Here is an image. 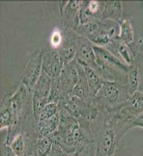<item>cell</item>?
Segmentation results:
<instances>
[{"instance_id": "cell-25", "label": "cell", "mask_w": 143, "mask_h": 156, "mask_svg": "<svg viewBox=\"0 0 143 156\" xmlns=\"http://www.w3.org/2000/svg\"><path fill=\"white\" fill-rule=\"evenodd\" d=\"M134 127H139L143 129V114L138 115L135 119H133L130 123V128H134Z\"/></svg>"}, {"instance_id": "cell-6", "label": "cell", "mask_w": 143, "mask_h": 156, "mask_svg": "<svg viewBox=\"0 0 143 156\" xmlns=\"http://www.w3.org/2000/svg\"><path fill=\"white\" fill-rule=\"evenodd\" d=\"M41 50L43 72L52 79L58 77L64 67V62L60 56L58 49L52 47L50 44H47Z\"/></svg>"}, {"instance_id": "cell-12", "label": "cell", "mask_w": 143, "mask_h": 156, "mask_svg": "<svg viewBox=\"0 0 143 156\" xmlns=\"http://www.w3.org/2000/svg\"><path fill=\"white\" fill-rule=\"evenodd\" d=\"M119 112L129 120L135 119L143 114V93L137 90L135 94L130 96L124 104L118 107Z\"/></svg>"}, {"instance_id": "cell-13", "label": "cell", "mask_w": 143, "mask_h": 156, "mask_svg": "<svg viewBox=\"0 0 143 156\" xmlns=\"http://www.w3.org/2000/svg\"><path fill=\"white\" fill-rule=\"evenodd\" d=\"M12 92L3 94L0 103V130L7 129L11 131L15 125V118L12 107Z\"/></svg>"}, {"instance_id": "cell-21", "label": "cell", "mask_w": 143, "mask_h": 156, "mask_svg": "<svg viewBox=\"0 0 143 156\" xmlns=\"http://www.w3.org/2000/svg\"><path fill=\"white\" fill-rule=\"evenodd\" d=\"M53 140L51 136L36 137V154L37 156H49L52 150Z\"/></svg>"}, {"instance_id": "cell-23", "label": "cell", "mask_w": 143, "mask_h": 156, "mask_svg": "<svg viewBox=\"0 0 143 156\" xmlns=\"http://www.w3.org/2000/svg\"><path fill=\"white\" fill-rule=\"evenodd\" d=\"M62 42V31L60 30H55L51 36V41H50V45L54 48H58Z\"/></svg>"}, {"instance_id": "cell-1", "label": "cell", "mask_w": 143, "mask_h": 156, "mask_svg": "<svg viewBox=\"0 0 143 156\" xmlns=\"http://www.w3.org/2000/svg\"><path fill=\"white\" fill-rule=\"evenodd\" d=\"M60 125L56 132L50 136L66 151L74 153L94 143V134L88 123H81L63 104H58Z\"/></svg>"}, {"instance_id": "cell-16", "label": "cell", "mask_w": 143, "mask_h": 156, "mask_svg": "<svg viewBox=\"0 0 143 156\" xmlns=\"http://www.w3.org/2000/svg\"><path fill=\"white\" fill-rule=\"evenodd\" d=\"M72 97L81 98V99H87V98L91 97L86 74H85V71L81 65L79 67V80H78L77 84L75 85L74 90H73Z\"/></svg>"}, {"instance_id": "cell-9", "label": "cell", "mask_w": 143, "mask_h": 156, "mask_svg": "<svg viewBox=\"0 0 143 156\" xmlns=\"http://www.w3.org/2000/svg\"><path fill=\"white\" fill-rule=\"evenodd\" d=\"M62 31V42L58 47L59 54L63 60L64 65L72 62L76 58L77 47H78V37L79 34L74 30L61 29Z\"/></svg>"}, {"instance_id": "cell-18", "label": "cell", "mask_w": 143, "mask_h": 156, "mask_svg": "<svg viewBox=\"0 0 143 156\" xmlns=\"http://www.w3.org/2000/svg\"><path fill=\"white\" fill-rule=\"evenodd\" d=\"M80 65L83 67L85 74H86V78H87V81H88L91 97H94L95 95L97 94V92L100 90V89H101L103 82H104L105 80L90 67L86 66V65H83V64H80Z\"/></svg>"}, {"instance_id": "cell-19", "label": "cell", "mask_w": 143, "mask_h": 156, "mask_svg": "<svg viewBox=\"0 0 143 156\" xmlns=\"http://www.w3.org/2000/svg\"><path fill=\"white\" fill-rule=\"evenodd\" d=\"M142 79V74L140 69L135 64H132L129 66L128 69V92H129L130 96L137 92L138 87H139L140 81Z\"/></svg>"}, {"instance_id": "cell-5", "label": "cell", "mask_w": 143, "mask_h": 156, "mask_svg": "<svg viewBox=\"0 0 143 156\" xmlns=\"http://www.w3.org/2000/svg\"><path fill=\"white\" fill-rule=\"evenodd\" d=\"M42 73V50H36L30 55L28 62H27L26 67H25L24 71L20 77V81L32 93Z\"/></svg>"}, {"instance_id": "cell-15", "label": "cell", "mask_w": 143, "mask_h": 156, "mask_svg": "<svg viewBox=\"0 0 143 156\" xmlns=\"http://www.w3.org/2000/svg\"><path fill=\"white\" fill-rule=\"evenodd\" d=\"M60 125V117L59 114L55 115L54 117L48 120L39 121L36 124V133L37 137L50 136L54 132H56Z\"/></svg>"}, {"instance_id": "cell-4", "label": "cell", "mask_w": 143, "mask_h": 156, "mask_svg": "<svg viewBox=\"0 0 143 156\" xmlns=\"http://www.w3.org/2000/svg\"><path fill=\"white\" fill-rule=\"evenodd\" d=\"M51 87H52V78L43 72L41 77L37 80L33 90H32L34 125H36V123L39 120V115L42 108L44 107V105L46 103H48V99H49L50 93H51Z\"/></svg>"}, {"instance_id": "cell-2", "label": "cell", "mask_w": 143, "mask_h": 156, "mask_svg": "<svg viewBox=\"0 0 143 156\" xmlns=\"http://www.w3.org/2000/svg\"><path fill=\"white\" fill-rule=\"evenodd\" d=\"M129 98L130 94L125 82L105 80L94 100L101 112H104L121 106Z\"/></svg>"}, {"instance_id": "cell-11", "label": "cell", "mask_w": 143, "mask_h": 156, "mask_svg": "<svg viewBox=\"0 0 143 156\" xmlns=\"http://www.w3.org/2000/svg\"><path fill=\"white\" fill-rule=\"evenodd\" d=\"M102 12L103 1H97V0L82 1L79 12L80 25L102 20Z\"/></svg>"}, {"instance_id": "cell-7", "label": "cell", "mask_w": 143, "mask_h": 156, "mask_svg": "<svg viewBox=\"0 0 143 156\" xmlns=\"http://www.w3.org/2000/svg\"><path fill=\"white\" fill-rule=\"evenodd\" d=\"M81 4L82 1L80 0L59 2L61 29H70L77 31V29L80 26L79 12Z\"/></svg>"}, {"instance_id": "cell-8", "label": "cell", "mask_w": 143, "mask_h": 156, "mask_svg": "<svg viewBox=\"0 0 143 156\" xmlns=\"http://www.w3.org/2000/svg\"><path fill=\"white\" fill-rule=\"evenodd\" d=\"M79 67L80 64L75 58L72 62L64 65L61 74L59 75V79L66 100H69L72 97L73 90L79 80Z\"/></svg>"}, {"instance_id": "cell-3", "label": "cell", "mask_w": 143, "mask_h": 156, "mask_svg": "<svg viewBox=\"0 0 143 156\" xmlns=\"http://www.w3.org/2000/svg\"><path fill=\"white\" fill-rule=\"evenodd\" d=\"M119 142L113 127L104 119L102 126L94 132L95 156H116Z\"/></svg>"}, {"instance_id": "cell-14", "label": "cell", "mask_w": 143, "mask_h": 156, "mask_svg": "<svg viewBox=\"0 0 143 156\" xmlns=\"http://www.w3.org/2000/svg\"><path fill=\"white\" fill-rule=\"evenodd\" d=\"M124 6L121 1H103V21H113L118 23L124 19Z\"/></svg>"}, {"instance_id": "cell-10", "label": "cell", "mask_w": 143, "mask_h": 156, "mask_svg": "<svg viewBox=\"0 0 143 156\" xmlns=\"http://www.w3.org/2000/svg\"><path fill=\"white\" fill-rule=\"evenodd\" d=\"M76 59L79 64H83L94 69L95 72L97 70V58L94 50V44L86 37L79 36L78 37V47Z\"/></svg>"}, {"instance_id": "cell-22", "label": "cell", "mask_w": 143, "mask_h": 156, "mask_svg": "<svg viewBox=\"0 0 143 156\" xmlns=\"http://www.w3.org/2000/svg\"><path fill=\"white\" fill-rule=\"evenodd\" d=\"M57 114H58V104L54 102H48L44 105V107L42 108L37 122H39V121L48 120V119H50V118L54 117V115Z\"/></svg>"}, {"instance_id": "cell-20", "label": "cell", "mask_w": 143, "mask_h": 156, "mask_svg": "<svg viewBox=\"0 0 143 156\" xmlns=\"http://www.w3.org/2000/svg\"><path fill=\"white\" fill-rule=\"evenodd\" d=\"M11 146L12 152L17 156H24L26 152V136L24 132L18 133L12 138L9 142H6Z\"/></svg>"}, {"instance_id": "cell-24", "label": "cell", "mask_w": 143, "mask_h": 156, "mask_svg": "<svg viewBox=\"0 0 143 156\" xmlns=\"http://www.w3.org/2000/svg\"><path fill=\"white\" fill-rule=\"evenodd\" d=\"M79 156H95V149H94V143L89 144L88 146H86V147L80 151Z\"/></svg>"}, {"instance_id": "cell-17", "label": "cell", "mask_w": 143, "mask_h": 156, "mask_svg": "<svg viewBox=\"0 0 143 156\" xmlns=\"http://www.w3.org/2000/svg\"><path fill=\"white\" fill-rule=\"evenodd\" d=\"M119 32L118 37L124 44L132 47L135 44V31L132 26V23L129 19L124 18L118 22Z\"/></svg>"}]
</instances>
